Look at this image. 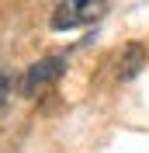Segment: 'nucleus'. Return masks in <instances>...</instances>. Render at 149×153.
<instances>
[{
  "mask_svg": "<svg viewBox=\"0 0 149 153\" xmlns=\"http://www.w3.org/2000/svg\"><path fill=\"white\" fill-rule=\"evenodd\" d=\"M66 73V59L63 56H49V59H38L24 70V80H21V94L24 97H35L42 94L45 87H52L59 76Z\"/></svg>",
  "mask_w": 149,
  "mask_h": 153,
  "instance_id": "obj_2",
  "label": "nucleus"
},
{
  "mask_svg": "<svg viewBox=\"0 0 149 153\" xmlns=\"http://www.w3.org/2000/svg\"><path fill=\"white\" fill-rule=\"evenodd\" d=\"M10 91H14V76H10V70H0V111L7 108Z\"/></svg>",
  "mask_w": 149,
  "mask_h": 153,
  "instance_id": "obj_4",
  "label": "nucleus"
},
{
  "mask_svg": "<svg viewBox=\"0 0 149 153\" xmlns=\"http://www.w3.org/2000/svg\"><path fill=\"white\" fill-rule=\"evenodd\" d=\"M142 63H146V49H142L139 42H132V45L125 49L121 63H118V76H121V80H132V76L142 70Z\"/></svg>",
  "mask_w": 149,
  "mask_h": 153,
  "instance_id": "obj_3",
  "label": "nucleus"
},
{
  "mask_svg": "<svg viewBox=\"0 0 149 153\" xmlns=\"http://www.w3.org/2000/svg\"><path fill=\"white\" fill-rule=\"evenodd\" d=\"M108 7V0H63L52 14V28L56 31H73V28H83L90 21H97Z\"/></svg>",
  "mask_w": 149,
  "mask_h": 153,
  "instance_id": "obj_1",
  "label": "nucleus"
}]
</instances>
